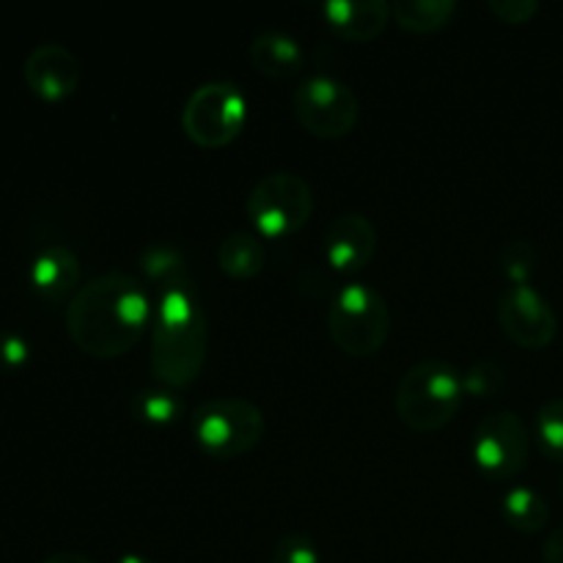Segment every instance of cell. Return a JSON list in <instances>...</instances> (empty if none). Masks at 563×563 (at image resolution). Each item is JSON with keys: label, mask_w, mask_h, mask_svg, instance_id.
<instances>
[{"label": "cell", "mask_w": 563, "mask_h": 563, "mask_svg": "<svg viewBox=\"0 0 563 563\" xmlns=\"http://www.w3.org/2000/svg\"><path fill=\"white\" fill-rule=\"evenodd\" d=\"M561 489H563V478H561Z\"/></svg>", "instance_id": "cell-30"}, {"label": "cell", "mask_w": 563, "mask_h": 563, "mask_svg": "<svg viewBox=\"0 0 563 563\" xmlns=\"http://www.w3.org/2000/svg\"><path fill=\"white\" fill-rule=\"evenodd\" d=\"M137 267L146 284L154 286V291H165L170 286L190 284V269H187L185 253L170 242H152L137 256Z\"/></svg>", "instance_id": "cell-16"}, {"label": "cell", "mask_w": 563, "mask_h": 563, "mask_svg": "<svg viewBox=\"0 0 563 563\" xmlns=\"http://www.w3.org/2000/svg\"><path fill=\"white\" fill-rule=\"evenodd\" d=\"M465 399L462 374L449 361H418L407 368L396 388L394 407L399 421L418 434L449 427Z\"/></svg>", "instance_id": "cell-3"}, {"label": "cell", "mask_w": 563, "mask_h": 563, "mask_svg": "<svg viewBox=\"0 0 563 563\" xmlns=\"http://www.w3.org/2000/svg\"><path fill=\"white\" fill-rule=\"evenodd\" d=\"M498 262L509 284H531L533 273H537L539 253L531 240H509L498 253Z\"/></svg>", "instance_id": "cell-22"}, {"label": "cell", "mask_w": 563, "mask_h": 563, "mask_svg": "<svg viewBox=\"0 0 563 563\" xmlns=\"http://www.w3.org/2000/svg\"><path fill=\"white\" fill-rule=\"evenodd\" d=\"M132 416L146 427H170L185 418V399L170 388H141L130 401Z\"/></svg>", "instance_id": "cell-20"}, {"label": "cell", "mask_w": 563, "mask_h": 563, "mask_svg": "<svg viewBox=\"0 0 563 563\" xmlns=\"http://www.w3.org/2000/svg\"><path fill=\"white\" fill-rule=\"evenodd\" d=\"M462 385H465V396H473V399H495L506 388V368L498 361L482 357V361H476L462 374Z\"/></svg>", "instance_id": "cell-23"}, {"label": "cell", "mask_w": 563, "mask_h": 563, "mask_svg": "<svg viewBox=\"0 0 563 563\" xmlns=\"http://www.w3.org/2000/svg\"><path fill=\"white\" fill-rule=\"evenodd\" d=\"M113 563H154L152 559H146V555H137V553H124L119 555Z\"/></svg>", "instance_id": "cell-29"}, {"label": "cell", "mask_w": 563, "mask_h": 563, "mask_svg": "<svg viewBox=\"0 0 563 563\" xmlns=\"http://www.w3.org/2000/svg\"><path fill=\"white\" fill-rule=\"evenodd\" d=\"M291 108L302 130L322 141L350 135L361 115L355 91L333 75L306 77L291 97Z\"/></svg>", "instance_id": "cell-8"}, {"label": "cell", "mask_w": 563, "mask_h": 563, "mask_svg": "<svg viewBox=\"0 0 563 563\" xmlns=\"http://www.w3.org/2000/svg\"><path fill=\"white\" fill-rule=\"evenodd\" d=\"M531 454V438L522 418L511 410H493L473 429V462L495 482L520 476Z\"/></svg>", "instance_id": "cell-9"}, {"label": "cell", "mask_w": 563, "mask_h": 563, "mask_svg": "<svg viewBox=\"0 0 563 563\" xmlns=\"http://www.w3.org/2000/svg\"><path fill=\"white\" fill-rule=\"evenodd\" d=\"M31 361V341L20 330H0V366L16 372Z\"/></svg>", "instance_id": "cell-25"}, {"label": "cell", "mask_w": 563, "mask_h": 563, "mask_svg": "<svg viewBox=\"0 0 563 563\" xmlns=\"http://www.w3.org/2000/svg\"><path fill=\"white\" fill-rule=\"evenodd\" d=\"M190 432L198 449L212 460H236L256 449L267 432L262 407L242 396H218L196 407Z\"/></svg>", "instance_id": "cell-5"}, {"label": "cell", "mask_w": 563, "mask_h": 563, "mask_svg": "<svg viewBox=\"0 0 563 563\" xmlns=\"http://www.w3.org/2000/svg\"><path fill=\"white\" fill-rule=\"evenodd\" d=\"M537 440L544 456L563 465V396L548 399L537 410Z\"/></svg>", "instance_id": "cell-21"}, {"label": "cell", "mask_w": 563, "mask_h": 563, "mask_svg": "<svg viewBox=\"0 0 563 563\" xmlns=\"http://www.w3.org/2000/svg\"><path fill=\"white\" fill-rule=\"evenodd\" d=\"M396 25L412 33H434L449 25L460 5L454 0H396L390 3Z\"/></svg>", "instance_id": "cell-19"}, {"label": "cell", "mask_w": 563, "mask_h": 563, "mask_svg": "<svg viewBox=\"0 0 563 563\" xmlns=\"http://www.w3.org/2000/svg\"><path fill=\"white\" fill-rule=\"evenodd\" d=\"M247 55H251V64L256 66V71H262L269 80H289V77L300 75L302 66H306L300 42L286 31H278V27L256 33Z\"/></svg>", "instance_id": "cell-15"}, {"label": "cell", "mask_w": 563, "mask_h": 563, "mask_svg": "<svg viewBox=\"0 0 563 563\" xmlns=\"http://www.w3.org/2000/svg\"><path fill=\"white\" fill-rule=\"evenodd\" d=\"M154 306L143 280L102 273L77 289L66 308V333L88 357L113 361L135 350L152 330Z\"/></svg>", "instance_id": "cell-1"}, {"label": "cell", "mask_w": 563, "mask_h": 563, "mask_svg": "<svg viewBox=\"0 0 563 563\" xmlns=\"http://www.w3.org/2000/svg\"><path fill=\"white\" fill-rule=\"evenodd\" d=\"M498 324L522 350H544L559 335V317L531 284H511L498 297Z\"/></svg>", "instance_id": "cell-10"}, {"label": "cell", "mask_w": 563, "mask_h": 563, "mask_svg": "<svg viewBox=\"0 0 563 563\" xmlns=\"http://www.w3.org/2000/svg\"><path fill=\"white\" fill-rule=\"evenodd\" d=\"M245 214L267 240L297 234L313 214L311 185L295 170H273L251 187Z\"/></svg>", "instance_id": "cell-6"}, {"label": "cell", "mask_w": 563, "mask_h": 563, "mask_svg": "<svg viewBox=\"0 0 563 563\" xmlns=\"http://www.w3.org/2000/svg\"><path fill=\"white\" fill-rule=\"evenodd\" d=\"M542 559L544 563H563V526L555 528L553 533L548 537L542 550Z\"/></svg>", "instance_id": "cell-27"}, {"label": "cell", "mask_w": 563, "mask_h": 563, "mask_svg": "<svg viewBox=\"0 0 563 563\" xmlns=\"http://www.w3.org/2000/svg\"><path fill=\"white\" fill-rule=\"evenodd\" d=\"M245 91L231 80L203 82L181 108V130L201 148H223L234 143L245 130Z\"/></svg>", "instance_id": "cell-7"}, {"label": "cell", "mask_w": 563, "mask_h": 563, "mask_svg": "<svg viewBox=\"0 0 563 563\" xmlns=\"http://www.w3.org/2000/svg\"><path fill=\"white\" fill-rule=\"evenodd\" d=\"M377 253V229L361 212H344L324 231V258L335 273H361Z\"/></svg>", "instance_id": "cell-12"}, {"label": "cell", "mask_w": 563, "mask_h": 563, "mask_svg": "<svg viewBox=\"0 0 563 563\" xmlns=\"http://www.w3.org/2000/svg\"><path fill=\"white\" fill-rule=\"evenodd\" d=\"M267 264V251L258 234L251 231H234L225 236L218 247V267L234 280H251Z\"/></svg>", "instance_id": "cell-17"}, {"label": "cell", "mask_w": 563, "mask_h": 563, "mask_svg": "<svg viewBox=\"0 0 563 563\" xmlns=\"http://www.w3.org/2000/svg\"><path fill=\"white\" fill-rule=\"evenodd\" d=\"M27 88L44 102H60L71 97L80 86L82 66L80 58L60 42H44L27 53L22 66Z\"/></svg>", "instance_id": "cell-11"}, {"label": "cell", "mask_w": 563, "mask_h": 563, "mask_svg": "<svg viewBox=\"0 0 563 563\" xmlns=\"http://www.w3.org/2000/svg\"><path fill=\"white\" fill-rule=\"evenodd\" d=\"M80 258L66 245L42 247L33 256L31 269H27L31 289L47 302H60L66 297H75L77 289H80Z\"/></svg>", "instance_id": "cell-14"}, {"label": "cell", "mask_w": 563, "mask_h": 563, "mask_svg": "<svg viewBox=\"0 0 563 563\" xmlns=\"http://www.w3.org/2000/svg\"><path fill=\"white\" fill-rule=\"evenodd\" d=\"M330 341L350 357H372L390 335V308L374 286L352 280L333 291L328 306Z\"/></svg>", "instance_id": "cell-4"}, {"label": "cell", "mask_w": 563, "mask_h": 563, "mask_svg": "<svg viewBox=\"0 0 563 563\" xmlns=\"http://www.w3.org/2000/svg\"><path fill=\"white\" fill-rule=\"evenodd\" d=\"M273 563H322L319 548L306 533H286L275 542Z\"/></svg>", "instance_id": "cell-24"}, {"label": "cell", "mask_w": 563, "mask_h": 563, "mask_svg": "<svg viewBox=\"0 0 563 563\" xmlns=\"http://www.w3.org/2000/svg\"><path fill=\"white\" fill-rule=\"evenodd\" d=\"M506 526L517 533H539L550 522V506L542 493L531 487H511L500 500Z\"/></svg>", "instance_id": "cell-18"}, {"label": "cell", "mask_w": 563, "mask_h": 563, "mask_svg": "<svg viewBox=\"0 0 563 563\" xmlns=\"http://www.w3.org/2000/svg\"><path fill=\"white\" fill-rule=\"evenodd\" d=\"M324 25L346 42H372L394 20L388 0H328L322 3Z\"/></svg>", "instance_id": "cell-13"}, {"label": "cell", "mask_w": 563, "mask_h": 563, "mask_svg": "<svg viewBox=\"0 0 563 563\" xmlns=\"http://www.w3.org/2000/svg\"><path fill=\"white\" fill-rule=\"evenodd\" d=\"M209 350V319L198 300L196 284H179L159 291L152 322L148 366L159 385L185 390L201 374Z\"/></svg>", "instance_id": "cell-2"}, {"label": "cell", "mask_w": 563, "mask_h": 563, "mask_svg": "<svg viewBox=\"0 0 563 563\" xmlns=\"http://www.w3.org/2000/svg\"><path fill=\"white\" fill-rule=\"evenodd\" d=\"M42 563H93L88 555L82 553H75V550H60V553L49 555V559H44Z\"/></svg>", "instance_id": "cell-28"}, {"label": "cell", "mask_w": 563, "mask_h": 563, "mask_svg": "<svg viewBox=\"0 0 563 563\" xmlns=\"http://www.w3.org/2000/svg\"><path fill=\"white\" fill-rule=\"evenodd\" d=\"M487 5L506 25H526L539 14L537 0H489Z\"/></svg>", "instance_id": "cell-26"}]
</instances>
